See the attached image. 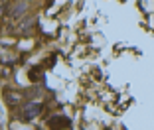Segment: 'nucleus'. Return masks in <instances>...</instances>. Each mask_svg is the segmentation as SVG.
<instances>
[{"label":"nucleus","instance_id":"f257e3e1","mask_svg":"<svg viewBox=\"0 0 154 130\" xmlns=\"http://www.w3.org/2000/svg\"><path fill=\"white\" fill-rule=\"evenodd\" d=\"M42 110V104L40 103H26L22 108V114H20V118L22 120H32V118H36L38 114H40Z\"/></svg>","mask_w":154,"mask_h":130},{"label":"nucleus","instance_id":"20e7f679","mask_svg":"<svg viewBox=\"0 0 154 130\" xmlns=\"http://www.w3.org/2000/svg\"><path fill=\"white\" fill-rule=\"evenodd\" d=\"M6 103H8V104H16V103H20V95H16V93L6 95Z\"/></svg>","mask_w":154,"mask_h":130},{"label":"nucleus","instance_id":"7ed1b4c3","mask_svg":"<svg viewBox=\"0 0 154 130\" xmlns=\"http://www.w3.org/2000/svg\"><path fill=\"white\" fill-rule=\"evenodd\" d=\"M24 10H26V4H24V2H18L16 8H14V12H12V16L14 18H20V16L24 14Z\"/></svg>","mask_w":154,"mask_h":130},{"label":"nucleus","instance_id":"f03ea898","mask_svg":"<svg viewBox=\"0 0 154 130\" xmlns=\"http://www.w3.org/2000/svg\"><path fill=\"white\" fill-rule=\"evenodd\" d=\"M50 128L51 130H65V128H69V124H71V120H69L67 116H63V114H55V116H51L50 118Z\"/></svg>","mask_w":154,"mask_h":130}]
</instances>
